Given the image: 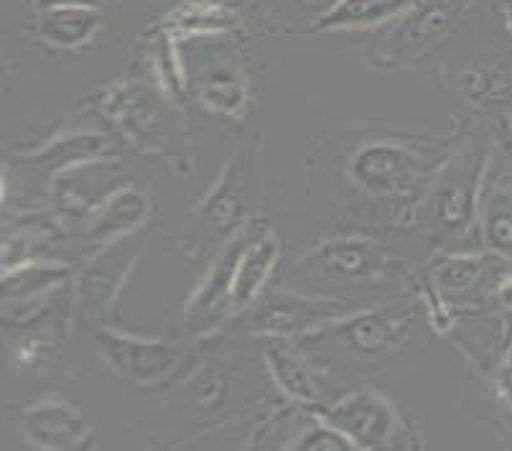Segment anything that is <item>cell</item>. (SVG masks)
Masks as SVG:
<instances>
[{
  "instance_id": "cell-14",
  "label": "cell",
  "mask_w": 512,
  "mask_h": 451,
  "mask_svg": "<svg viewBox=\"0 0 512 451\" xmlns=\"http://www.w3.org/2000/svg\"><path fill=\"white\" fill-rule=\"evenodd\" d=\"M23 429L41 449H77L87 439V421L67 403H36L23 411Z\"/></svg>"
},
{
  "instance_id": "cell-2",
  "label": "cell",
  "mask_w": 512,
  "mask_h": 451,
  "mask_svg": "<svg viewBox=\"0 0 512 451\" xmlns=\"http://www.w3.org/2000/svg\"><path fill=\"white\" fill-rule=\"evenodd\" d=\"M482 169L484 153L479 148H467L441 169L423 209V222L431 232V240L449 243L472 225Z\"/></svg>"
},
{
  "instance_id": "cell-5",
  "label": "cell",
  "mask_w": 512,
  "mask_h": 451,
  "mask_svg": "<svg viewBox=\"0 0 512 451\" xmlns=\"http://www.w3.org/2000/svg\"><path fill=\"white\" fill-rule=\"evenodd\" d=\"M107 115L136 146L148 151L174 153V123L164 95L141 82L115 85L105 97Z\"/></svg>"
},
{
  "instance_id": "cell-18",
  "label": "cell",
  "mask_w": 512,
  "mask_h": 451,
  "mask_svg": "<svg viewBox=\"0 0 512 451\" xmlns=\"http://www.w3.org/2000/svg\"><path fill=\"white\" fill-rule=\"evenodd\" d=\"M102 13L100 8L64 6L41 11L39 34L46 44L59 49H74L90 41L100 31Z\"/></svg>"
},
{
  "instance_id": "cell-26",
  "label": "cell",
  "mask_w": 512,
  "mask_h": 451,
  "mask_svg": "<svg viewBox=\"0 0 512 451\" xmlns=\"http://www.w3.org/2000/svg\"><path fill=\"white\" fill-rule=\"evenodd\" d=\"M265 360H268L273 380H276L278 388H281L283 393H288L291 398H296V401L301 403H314L316 398H319L309 373L304 370V365H301L283 344L273 342L271 347L265 350Z\"/></svg>"
},
{
  "instance_id": "cell-21",
  "label": "cell",
  "mask_w": 512,
  "mask_h": 451,
  "mask_svg": "<svg viewBox=\"0 0 512 451\" xmlns=\"http://www.w3.org/2000/svg\"><path fill=\"white\" fill-rule=\"evenodd\" d=\"M227 393H230V373L220 362H207L181 385L176 401L194 416H209L220 411L222 403L227 401Z\"/></svg>"
},
{
  "instance_id": "cell-28",
  "label": "cell",
  "mask_w": 512,
  "mask_h": 451,
  "mask_svg": "<svg viewBox=\"0 0 512 451\" xmlns=\"http://www.w3.org/2000/svg\"><path fill=\"white\" fill-rule=\"evenodd\" d=\"M171 31H161L156 36V44H153V59H156L158 67V77L166 85L169 95H181L184 90V74H181V64L176 59L174 44H171Z\"/></svg>"
},
{
  "instance_id": "cell-29",
  "label": "cell",
  "mask_w": 512,
  "mask_h": 451,
  "mask_svg": "<svg viewBox=\"0 0 512 451\" xmlns=\"http://www.w3.org/2000/svg\"><path fill=\"white\" fill-rule=\"evenodd\" d=\"M291 449H299V451H344V449H357L342 431H337L334 426H329L327 421L324 423H316L301 436Z\"/></svg>"
},
{
  "instance_id": "cell-3",
  "label": "cell",
  "mask_w": 512,
  "mask_h": 451,
  "mask_svg": "<svg viewBox=\"0 0 512 451\" xmlns=\"http://www.w3.org/2000/svg\"><path fill=\"white\" fill-rule=\"evenodd\" d=\"M143 243H146V237L141 232H130V235L107 243V248L87 263L85 271L79 273L77 288H74L77 322H105V316L110 314L115 299L120 296L130 271H133V265L141 258Z\"/></svg>"
},
{
  "instance_id": "cell-24",
  "label": "cell",
  "mask_w": 512,
  "mask_h": 451,
  "mask_svg": "<svg viewBox=\"0 0 512 451\" xmlns=\"http://www.w3.org/2000/svg\"><path fill=\"white\" fill-rule=\"evenodd\" d=\"M199 97L207 108L225 115H240L248 102L245 82L235 69H212L199 82Z\"/></svg>"
},
{
  "instance_id": "cell-6",
  "label": "cell",
  "mask_w": 512,
  "mask_h": 451,
  "mask_svg": "<svg viewBox=\"0 0 512 451\" xmlns=\"http://www.w3.org/2000/svg\"><path fill=\"white\" fill-rule=\"evenodd\" d=\"M390 258L383 248L372 240L360 237H342L316 245L293 268V273L332 283V286H352V283H370L388 273Z\"/></svg>"
},
{
  "instance_id": "cell-16",
  "label": "cell",
  "mask_w": 512,
  "mask_h": 451,
  "mask_svg": "<svg viewBox=\"0 0 512 451\" xmlns=\"http://www.w3.org/2000/svg\"><path fill=\"white\" fill-rule=\"evenodd\" d=\"M105 181H118L115 179V164L90 161V166H87V181L85 166L79 164L57 181L54 199H57L62 212H67L69 217H85L95 204H100L97 199L113 197L110 189H105Z\"/></svg>"
},
{
  "instance_id": "cell-30",
  "label": "cell",
  "mask_w": 512,
  "mask_h": 451,
  "mask_svg": "<svg viewBox=\"0 0 512 451\" xmlns=\"http://www.w3.org/2000/svg\"><path fill=\"white\" fill-rule=\"evenodd\" d=\"M51 350H54V344H51V339L44 337V334L23 339L21 347H18L16 352V362L21 367H39L41 362L49 360Z\"/></svg>"
},
{
  "instance_id": "cell-13",
  "label": "cell",
  "mask_w": 512,
  "mask_h": 451,
  "mask_svg": "<svg viewBox=\"0 0 512 451\" xmlns=\"http://www.w3.org/2000/svg\"><path fill=\"white\" fill-rule=\"evenodd\" d=\"M278 255H281V245H278V240L271 235L268 227L260 225V230L255 232V237L242 253L240 263H237L230 294V314L248 309L258 301L265 283L271 278L273 265L278 263Z\"/></svg>"
},
{
  "instance_id": "cell-22",
  "label": "cell",
  "mask_w": 512,
  "mask_h": 451,
  "mask_svg": "<svg viewBox=\"0 0 512 451\" xmlns=\"http://www.w3.org/2000/svg\"><path fill=\"white\" fill-rule=\"evenodd\" d=\"M232 23L235 16L227 8L214 3H186L171 13L166 29L174 36H207L232 29Z\"/></svg>"
},
{
  "instance_id": "cell-32",
  "label": "cell",
  "mask_w": 512,
  "mask_h": 451,
  "mask_svg": "<svg viewBox=\"0 0 512 451\" xmlns=\"http://www.w3.org/2000/svg\"><path fill=\"white\" fill-rule=\"evenodd\" d=\"M39 11H49V8H64V6H82V8H102L105 0H34Z\"/></svg>"
},
{
  "instance_id": "cell-33",
  "label": "cell",
  "mask_w": 512,
  "mask_h": 451,
  "mask_svg": "<svg viewBox=\"0 0 512 451\" xmlns=\"http://www.w3.org/2000/svg\"><path fill=\"white\" fill-rule=\"evenodd\" d=\"M497 299H500V304L512 306V276L502 278L500 288H497Z\"/></svg>"
},
{
  "instance_id": "cell-7",
  "label": "cell",
  "mask_w": 512,
  "mask_h": 451,
  "mask_svg": "<svg viewBox=\"0 0 512 451\" xmlns=\"http://www.w3.org/2000/svg\"><path fill=\"white\" fill-rule=\"evenodd\" d=\"M95 344L115 373L136 385L161 383L179 370L186 357V347L176 342L125 337V334L110 332V329H97Z\"/></svg>"
},
{
  "instance_id": "cell-15",
  "label": "cell",
  "mask_w": 512,
  "mask_h": 451,
  "mask_svg": "<svg viewBox=\"0 0 512 451\" xmlns=\"http://www.w3.org/2000/svg\"><path fill=\"white\" fill-rule=\"evenodd\" d=\"M148 212H151V202L141 189H118V192H113V197L102 202L100 212L92 217L87 237L95 243H113L118 237L136 232L146 222Z\"/></svg>"
},
{
  "instance_id": "cell-17",
  "label": "cell",
  "mask_w": 512,
  "mask_h": 451,
  "mask_svg": "<svg viewBox=\"0 0 512 451\" xmlns=\"http://www.w3.org/2000/svg\"><path fill=\"white\" fill-rule=\"evenodd\" d=\"M418 0H337V6L314 23V31L370 29L411 11Z\"/></svg>"
},
{
  "instance_id": "cell-19",
  "label": "cell",
  "mask_w": 512,
  "mask_h": 451,
  "mask_svg": "<svg viewBox=\"0 0 512 451\" xmlns=\"http://www.w3.org/2000/svg\"><path fill=\"white\" fill-rule=\"evenodd\" d=\"M495 263H492V258H474V255H456V258L439 260L434 268L436 288L446 299L472 296L484 283L495 281Z\"/></svg>"
},
{
  "instance_id": "cell-8",
  "label": "cell",
  "mask_w": 512,
  "mask_h": 451,
  "mask_svg": "<svg viewBox=\"0 0 512 451\" xmlns=\"http://www.w3.org/2000/svg\"><path fill=\"white\" fill-rule=\"evenodd\" d=\"M349 176L365 192L385 197V194H411L421 187L428 176V164L411 148L400 143H367L352 158Z\"/></svg>"
},
{
  "instance_id": "cell-34",
  "label": "cell",
  "mask_w": 512,
  "mask_h": 451,
  "mask_svg": "<svg viewBox=\"0 0 512 451\" xmlns=\"http://www.w3.org/2000/svg\"><path fill=\"white\" fill-rule=\"evenodd\" d=\"M500 8H502V16H505L507 21V29H510L512 34V0H500Z\"/></svg>"
},
{
  "instance_id": "cell-31",
  "label": "cell",
  "mask_w": 512,
  "mask_h": 451,
  "mask_svg": "<svg viewBox=\"0 0 512 451\" xmlns=\"http://www.w3.org/2000/svg\"><path fill=\"white\" fill-rule=\"evenodd\" d=\"M497 393L512 408V344L507 347L505 357H502L500 367H497Z\"/></svg>"
},
{
  "instance_id": "cell-12",
  "label": "cell",
  "mask_w": 512,
  "mask_h": 451,
  "mask_svg": "<svg viewBox=\"0 0 512 451\" xmlns=\"http://www.w3.org/2000/svg\"><path fill=\"white\" fill-rule=\"evenodd\" d=\"M324 421L342 431L357 449H388L398 431L390 403L377 393H352L324 411Z\"/></svg>"
},
{
  "instance_id": "cell-35",
  "label": "cell",
  "mask_w": 512,
  "mask_h": 451,
  "mask_svg": "<svg viewBox=\"0 0 512 451\" xmlns=\"http://www.w3.org/2000/svg\"><path fill=\"white\" fill-rule=\"evenodd\" d=\"M510 128H512V108H510Z\"/></svg>"
},
{
  "instance_id": "cell-1",
  "label": "cell",
  "mask_w": 512,
  "mask_h": 451,
  "mask_svg": "<svg viewBox=\"0 0 512 451\" xmlns=\"http://www.w3.org/2000/svg\"><path fill=\"white\" fill-rule=\"evenodd\" d=\"M263 187V146H242L222 176L204 197L194 217L184 230V253L192 260L207 258L214 250H222L232 237L248 227L255 202Z\"/></svg>"
},
{
  "instance_id": "cell-9",
  "label": "cell",
  "mask_w": 512,
  "mask_h": 451,
  "mask_svg": "<svg viewBox=\"0 0 512 451\" xmlns=\"http://www.w3.org/2000/svg\"><path fill=\"white\" fill-rule=\"evenodd\" d=\"M416 309L413 306H388V309L360 311L352 319L329 329L342 350L355 357H380L398 350L411 337Z\"/></svg>"
},
{
  "instance_id": "cell-20",
  "label": "cell",
  "mask_w": 512,
  "mask_h": 451,
  "mask_svg": "<svg viewBox=\"0 0 512 451\" xmlns=\"http://www.w3.org/2000/svg\"><path fill=\"white\" fill-rule=\"evenodd\" d=\"M484 243L497 258L512 263V176L492 184L482 204Z\"/></svg>"
},
{
  "instance_id": "cell-23",
  "label": "cell",
  "mask_w": 512,
  "mask_h": 451,
  "mask_svg": "<svg viewBox=\"0 0 512 451\" xmlns=\"http://www.w3.org/2000/svg\"><path fill=\"white\" fill-rule=\"evenodd\" d=\"M459 87L469 100L505 105V102H512V67H507V64H479V67H472L462 74Z\"/></svg>"
},
{
  "instance_id": "cell-10",
  "label": "cell",
  "mask_w": 512,
  "mask_h": 451,
  "mask_svg": "<svg viewBox=\"0 0 512 451\" xmlns=\"http://www.w3.org/2000/svg\"><path fill=\"white\" fill-rule=\"evenodd\" d=\"M347 314L337 301L304 299V296L286 294V291H268L253 314L248 316V329L255 334H278V337H296L309 329L332 324Z\"/></svg>"
},
{
  "instance_id": "cell-4",
  "label": "cell",
  "mask_w": 512,
  "mask_h": 451,
  "mask_svg": "<svg viewBox=\"0 0 512 451\" xmlns=\"http://www.w3.org/2000/svg\"><path fill=\"white\" fill-rule=\"evenodd\" d=\"M469 6L472 0H418L411 11L400 16L398 26L385 36L383 44L377 46L372 62L385 69L411 62L444 39L462 21Z\"/></svg>"
},
{
  "instance_id": "cell-25",
  "label": "cell",
  "mask_w": 512,
  "mask_h": 451,
  "mask_svg": "<svg viewBox=\"0 0 512 451\" xmlns=\"http://www.w3.org/2000/svg\"><path fill=\"white\" fill-rule=\"evenodd\" d=\"M107 151V141L102 136H72L57 141L46 151L31 156V164H39L44 169H74L79 164L97 161Z\"/></svg>"
},
{
  "instance_id": "cell-27",
  "label": "cell",
  "mask_w": 512,
  "mask_h": 451,
  "mask_svg": "<svg viewBox=\"0 0 512 451\" xmlns=\"http://www.w3.org/2000/svg\"><path fill=\"white\" fill-rule=\"evenodd\" d=\"M67 276L69 271L62 268V265H26L21 271H13L8 276H3V301H21L31 299V296H39L44 291H49L51 286H57Z\"/></svg>"
},
{
  "instance_id": "cell-11",
  "label": "cell",
  "mask_w": 512,
  "mask_h": 451,
  "mask_svg": "<svg viewBox=\"0 0 512 451\" xmlns=\"http://www.w3.org/2000/svg\"><path fill=\"white\" fill-rule=\"evenodd\" d=\"M260 225H248L245 230L237 232L230 243L222 248L217 263H212L207 281L199 286L194 299L186 306V329L194 334H204L220 322L222 316L230 314V294H232V281H235L237 263H240L242 253L255 237Z\"/></svg>"
}]
</instances>
